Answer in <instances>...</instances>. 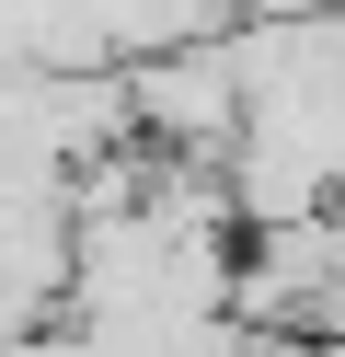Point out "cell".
<instances>
[{
	"label": "cell",
	"mask_w": 345,
	"mask_h": 357,
	"mask_svg": "<svg viewBox=\"0 0 345 357\" xmlns=\"http://www.w3.org/2000/svg\"><path fill=\"white\" fill-rule=\"evenodd\" d=\"M127 127H138V150H173V162H230V139H242L230 47L138 58V70H127Z\"/></svg>",
	"instance_id": "cell-1"
}]
</instances>
